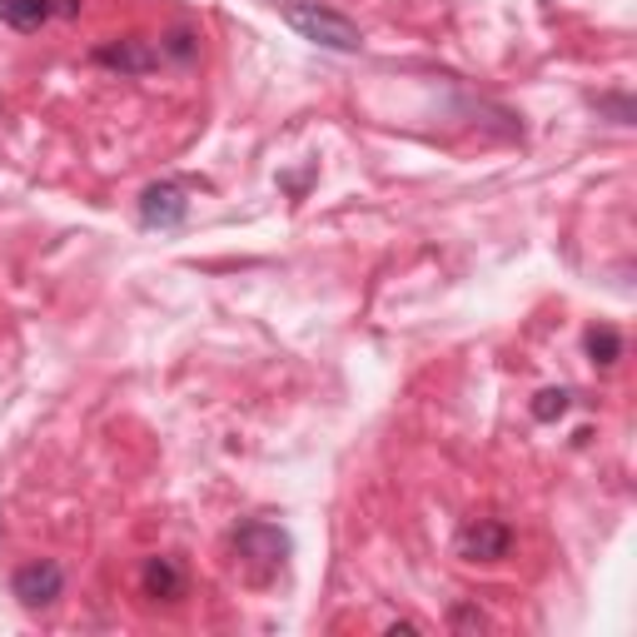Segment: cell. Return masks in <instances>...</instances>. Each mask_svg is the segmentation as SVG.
Here are the masks:
<instances>
[{"label": "cell", "mask_w": 637, "mask_h": 637, "mask_svg": "<svg viewBox=\"0 0 637 637\" xmlns=\"http://www.w3.org/2000/svg\"><path fill=\"white\" fill-rule=\"evenodd\" d=\"M274 5H279L284 25L309 46L334 50V55H359L364 50V30L334 5H318V0H274Z\"/></svg>", "instance_id": "1"}, {"label": "cell", "mask_w": 637, "mask_h": 637, "mask_svg": "<svg viewBox=\"0 0 637 637\" xmlns=\"http://www.w3.org/2000/svg\"><path fill=\"white\" fill-rule=\"evenodd\" d=\"M229 548H235L239 563L254 567V578L279 573V567L289 563V553H295L289 533H284L279 523H270V519H245L235 533H229Z\"/></svg>", "instance_id": "2"}, {"label": "cell", "mask_w": 637, "mask_h": 637, "mask_svg": "<svg viewBox=\"0 0 637 637\" xmlns=\"http://www.w3.org/2000/svg\"><path fill=\"white\" fill-rule=\"evenodd\" d=\"M189 220V189L179 179H154L140 195V225L145 229H179Z\"/></svg>", "instance_id": "3"}, {"label": "cell", "mask_w": 637, "mask_h": 637, "mask_svg": "<svg viewBox=\"0 0 637 637\" xmlns=\"http://www.w3.org/2000/svg\"><path fill=\"white\" fill-rule=\"evenodd\" d=\"M90 60L105 65V71H120V75H150L165 65V60H160V46H154L150 36H115L95 50Z\"/></svg>", "instance_id": "4"}, {"label": "cell", "mask_w": 637, "mask_h": 637, "mask_svg": "<svg viewBox=\"0 0 637 637\" xmlns=\"http://www.w3.org/2000/svg\"><path fill=\"white\" fill-rule=\"evenodd\" d=\"M11 592H15V602H21V608H30V613H36V608H50V602L65 592V567L50 563V558H36V563L15 567Z\"/></svg>", "instance_id": "5"}, {"label": "cell", "mask_w": 637, "mask_h": 637, "mask_svg": "<svg viewBox=\"0 0 637 637\" xmlns=\"http://www.w3.org/2000/svg\"><path fill=\"white\" fill-rule=\"evenodd\" d=\"M508 548H513V528L503 519H478L459 533L463 563H498V558H508Z\"/></svg>", "instance_id": "6"}, {"label": "cell", "mask_w": 637, "mask_h": 637, "mask_svg": "<svg viewBox=\"0 0 637 637\" xmlns=\"http://www.w3.org/2000/svg\"><path fill=\"white\" fill-rule=\"evenodd\" d=\"M140 588H145V598H154V602H179L185 598V567H179L175 558H145Z\"/></svg>", "instance_id": "7"}, {"label": "cell", "mask_w": 637, "mask_h": 637, "mask_svg": "<svg viewBox=\"0 0 637 637\" xmlns=\"http://www.w3.org/2000/svg\"><path fill=\"white\" fill-rule=\"evenodd\" d=\"M46 21H55V0H0V25L11 30H40Z\"/></svg>", "instance_id": "8"}, {"label": "cell", "mask_w": 637, "mask_h": 637, "mask_svg": "<svg viewBox=\"0 0 637 637\" xmlns=\"http://www.w3.org/2000/svg\"><path fill=\"white\" fill-rule=\"evenodd\" d=\"M583 349H588V359L598 369H613L617 359H623V334H617L613 324H592V329L583 334Z\"/></svg>", "instance_id": "9"}, {"label": "cell", "mask_w": 637, "mask_h": 637, "mask_svg": "<svg viewBox=\"0 0 637 637\" xmlns=\"http://www.w3.org/2000/svg\"><path fill=\"white\" fill-rule=\"evenodd\" d=\"M160 60H175V65H189V60H200V36L189 30V25H175L160 36Z\"/></svg>", "instance_id": "10"}, {"label": "cell", "mask_w": 637, "mask_h": 637, "mask_svg": "<svg viewBox=\"0 0 637 637\" xmlns=\"http://www.w3.org/2000/svg\"><path fill=\"white\" fill-rule=\"evenodd\" d=\"M567 409H573V394H567V389H544V394H533V419H538V424H558Z\"/></svg>", "instance_id": "11"}, {"label": "cell", "mask_w": 637, "mask_h": 637, "mask_svg": "<svg viewBox=\"0 0 637 637\" xmlns=\"http://www.w3.org/2000/svg\"><path fill=\"white\" fill-rule=\"evenodd\" d=\"M598 115H608L613 125H633L637 120V105L627 90H613V95H598Z\"/></svg>", "instance_id": "12"}, {"label": "cell", "mask_w": 637, "mask_h": 637, "mask_svg": "<svg viewBox=\"0 0 637 637\" xmlns=\"http://www.w3.org/2000/svg\"><path fill=\"white\" fill-rule=\"evenodd\" d=\"M449 627H463V633H478V627H488V617L473 608V602H459L449 613Z\"/></svg>", "instance_id": "13"}]
</instances>
